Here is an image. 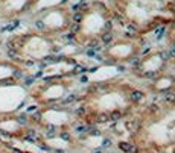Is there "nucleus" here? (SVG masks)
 <instances>
[{
    "label": "nucleus",
    "mask_w": 175,
    "mask_h": 153,
    "mask_svg": "<svg viewBox=\"0 0 175 153\" xmlns=\"http://www.w3.org/2000/svg\"><path fill=\"white\" fill-rule=\"evenodd\" d=\"M143 99L145 89L134 79L113 76L81 87L73 105L79 121L93 124L128 117L143 105Z\"/></svg>",
    "instance_id": "nucleus-1"
},
{
    "label": "nucleus",
    "mask_w": 175,
    "mask_h": 153,
    "mask_svg": "<svg viewBox=\"0 0 175 153\" xmlns=\"http://www.w3.org/2000/svg\"><path fill=\"white\" fill-rule=\"evenodd\" d=\"M116 23L126 32L148 36L175 20V0H110Z\"/></svg>",
    "instance_id": "nucleus-2"
},
{
    "label": "nucleus",
    "mask_w": 175,
    "mask_h": 153,
    "mask_svg": "<svg viewBox=\"0 0 175 153\" xmlns=\"http://www.w3.org/2000/svg\"><path fill=\"white\" fill-rule=\"evenodd\" d=\"M116 17L107 0H85L73 11L70 29L72 44L81 50L100 47L114 35Z\"/></svg>",
    "instance_id": "nucleus-3"
},
{
    "label": "nucleus",
    "mask_w": 175,
    "mask_h": 153,
    "mask_svg": "<svg viewBox=\"0 0 175 153\" xmlns=\"http://www.w3.org/2000/svg\"><path fill=\"white\" fill-rule=\"evenodd\" d=\"M6 47L9 59L24 65L26 68L54 61L61 52L58 38H52L40 32L18 35L9 40Z\"/></svg>",
    "instance_id": "nucleus-4"
},
{
    "label": "nucleus",
    "mask_w": 175,
    "mask_h": 153,
    "mask_svg": "<svg viewBox=\"0 0 175 153\" xmlns=\"http://www.w3.org/2000/svg\"><path fill=\"white\" fill-rule=\"evenodd\" d=\"M81 71L78 68L46 76L34 85L32 94L34 100L44 108L58 106V105H70L81 88Z\"/></svg>",
    "instance_id": "nucleus-5"
},
{
    "label": "nucleus",
    "mask_w": 175,
    "mask_h": 153,
    "mask_svg": "<svg viewBox=\"0 0 175 153\" xmlns=\"http://www.w3.org/2000/svg\"><path fill=\"white\" fill-rule=\"evenodd\" d=\"M146 38L131 32L113 35L100 46L99 59L107 67H130L148 49Z\"/></svg>",
    "instance_id": "nucleus-6"
},
{
    "label": "nucleus",
    "mask_w": 175,
    "mask_h": 153,
    "mask_svg": "<svg viewBox=\"0 0 175 153\" xmlns=\"http://www.w3.org/2000/svg\"><path fill=\"white\" fill-rule=\"evenodd\" d=\"M140 115L139 126H154L166 124V132H175V83L155 102L140 106L137 109Z\"/></svg>",
    "instance_id": "nucleus-7"
},
{
    "label": "nucleus",
    "mask_w": 175,
    "mask_h": 153,
    "mask_svg": "<svg viewBox=\"0 0 175 153\" xmlns=\"http://www.w3.org/2000/svg\"><path fill=\"white\" fill-rule=\"evenodd\" d=\"M73 11L75 9H72L66 3L46 9L40 14V17L35 18V32L52 36V38H62L69 35L73 23Z\"/></svg>",
    "instance_id": "nucleus-8"
},
{
    "label": "nucleus",
    "mask_w": 175,
    "mask_h": 153,
    "mask_svg": "<svg viewBox=\"0 0 175 153\" xmlns=\"http://www.w3.org/2000/svg\"><path fill=\"white\" fill-rule=\"evenodd\" d=\"M164 46L175 53V20L164 29Z\"/></svg>",
    "instance_id": "nucleus-9"
}]
</instances>
